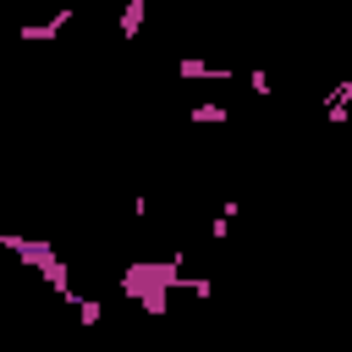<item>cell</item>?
Here are the masks:
<instances>
[{
    "label": "cell",
    "mask_w": 352,
    "mask_h": 352,
    "mask_svg": "<svg viewBox=\"0 0 352 352\" xmlns=\"http://www.w3.org/2000/svg\"><path fill=\"white\" fill-rule=\"evenodd\" d=\"M0 248H6V253H16L28 270H38V275H44V286H50L55 297H66V302L77 297V292H72V275H66V264H60V253H55L50 242L22 236V231H0Z\"/></svg>",
    "instance_id": "1"
},
{
    "label": "cell",
    "mask_w": 352,
    "mask_h": 352,
    "mask_svg": "<svg viewBox=\"0 0 352 352\" xmlns=\"http://www.w3.org/2000/svg\"><path fill=\"white\" fill-rule=\"evenodd\" d=\"M66 28H72V6L60 0V6H55V16H44V22H22V28H16V38H22V44H55Z\"/></svg>",
    "instance_id": "2"
},
{
    "label": "cell",
    "mask_w": 352,
    "mask_h": 352,
    "mask_svg": "<svg viewBox=\"0 0 352 352\" xmlns=\"http://www.w3.org/2000/svg\"><path fill=\"white\" fill-rule=\"evenodd\" d=\"M346 121H352V77H341L324 94V126H346Z\"/></svg>",
    "instance_id": "3"
},
{
    "label": "cell",
    "mask_w": 352,
    "mask_h": 352,
    "mask_svg": "<svg viewBox=\"0 0 352 352\" xmlns=\"http://www.w3.org/2000/svg\"><path fill=\"white\" fill-rule=\"evenodd\" d=\"M176 77H187V82H198V77H204V82H231L236 72H231V66H209V60L182 55V60H176Z\"/></svg>",
    "instance_id": "4"
},
{
    "label": "cell",
    "mask_w": 352,
    "mask_h": 352,
    "mask_svg": "<svg viewBox=\"0 0 352 352\" xmlns=\"http://www.w3.org/2000/svg\"><path fill=\"white\" fill-rule=\"evenodd\" d=\"M143 16H148V0H126V6H121V22H116V28H121V38H126V44L143 33Z\"/></svg>",
    "instance_id": "5"
},
{
    "label": "cell",
    "mask_w": 352,
    "mask_h": 352,
    "mask_svg": "<svg viewBox=\"0 0 352 352\" xmlns=\"http://www.w3.org/2000/svg\"><path fill=\"white\" fill-rule=\"evenodd\" d=\"M187 121H192V126H226V121H231V110H226V104H214V99H204V104H192V110H187Z\"/></svg>",
    "instance_id": "6"
},
{
    "label": "cell",
    "mask_w": 352,
    "mask_h": 352,
    "mask_svg": "<svg viewBox=\"0 0 352 352\" xmlns=\"http://www.w3.org/2000/svg\"><path fill=\"white\" fill-rule=\"evenodd\" d=\"M236 209H242L236 198H226V204H220V214L209 220V242H226V236H231V220H236Z\"/></svg>",
    "instance_id": "7"
},
{
    "label": "cell",
    "mask_w": 352,
    "mask_h": 352,
    "mask_svg": "<svg viewBox=\"0 0 352 352\" xmlns=\"http://www.w3.org/2000/svg\"><path fill=\"white\" fill-rule=\"evenodd\" d=\"M72 308H77L82 324H99V302H94V297H72Z\"/></svg>",
    "instance_id": "8"
},
{
    "label": "cell",
    "mask_w": 352,
    "mask_h": 352,
    "mask_svg": "<svg viewBox=\"0 0 352 352\" xmlns=\"http://www.w3.org/2000/svg\"><path fill=\"white\" fill-rule=\"evenodd\" d=\"M324 352H330V346H324Z\"/></svg>",
    "instance_id": "9"
}]
</instances>
